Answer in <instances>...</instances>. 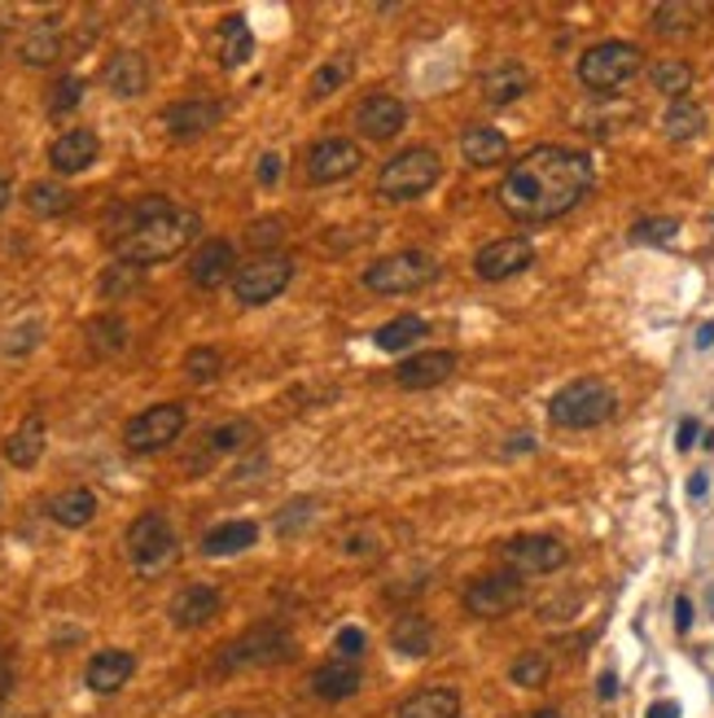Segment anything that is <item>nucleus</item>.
I'll use <instances>...</instances> for the list:
<instances>
[{"instance_id":"f257e3e1","label":"nucleus","mask_w":714,"mask_h":718,"mask_svg":"<svg viewBox=\"0 0 714 718\" xmlns=\"http://www.w3.org/2000/svg\"><path fill=\"white\" fill-rule=\"evenodd\" d=\"M596 167L583 149L566 144H535L504 171L496 202L517 223H548V219L571 216L574 207L592 193Z\"/></svg>"},{"instance_id":"f03ea898","label":"nucleus","mask_w":714,"mask_h":718,"mask_svg":"<svg viewBox=\"0 0 714 718\" xmlns=\"http://www.w3.org/2000/svg\"><path fill=\"white\" fill-rule=\"evenodd\" d=\"M198 232H202V216L189 207H171L167 198H137L110 216L115 255L119 263H132V268H153L176 259L180 250H189V241H198Z\"/></svg>"},{"instance_id":"7ed1b4c3","label":"nucleus","mask_w":714,"mask_h":718,"mask_svg":"<svg viewBox=\"0 0 714 718\" xmlns=\"http://www.w3.org/2000/svg\"><path fill=\"white\" fill-rule=\"evenodd\" d=\"M614 412H618V395L601 377H578L548 399V421L557 430H596L614 421Z\"/></svg>"},{"instance_id":"20e7f679","label":"nucleus","mask_w":714,"mask_h":718,"mask_svg":"<svg viewBox=\"0 0 714 718\" xmlns=\"http://www.w3.org/2000/svg\"><path fill=\"white\" fill-rule=\"evenodd\" d=\"M438 176H443V158L426 144H413L377 171V198L381 202H417L422 193L438 185Z\"/></svg>"},{"instance_id":"39448f33","label":"nucleus","mask_w":714,"mask_h":718,"mask_svg":"<svg viewBox=\"0 0 714 718\" xmlns=\"http://www.w3.org/2000/svg\"><path fill=\"white\" fill-rule=\"evenodd\" d=\"M644 71L641 44L632 40H601L578 58V83L592 92H614L623 83H632Z\"/></svg>"},{"instance_id":"423d86ee","label":"nucleus","mask_w":714,"mask_h":718,"mask_svg":"<svg viewBox=\"0 0 714 718\" xmlns=\"http://www.w3.org/2000/svg\"><path fill=\"white\" fill-rule=\"evenodd\" d=\"M438 277H443V263L434 255H426V250H399V255L377 259L364 272V289L395 298V293H417V289L434 286Z\"/></svg>"},{"instance_id":"0eeeda50","label":"nucleus","mask_w":714,"mask_h":718,"mask_svg":"<svg viewBox=\"0 0 714 718\" xmlns=\"http://www.w3.org/2000/svg\"><path fill=\"white\" fill-rule=\"evenodd\" d=\"M294 657V640H289V631L281 627H255V631H246V636H237L232 645L219 648V657H215V675H237V670H255V666H281Z\"/></svg>"},{"instance_id":"6e6552de","label":"nucleus","mask_w":714,"mask_h":718,"mask_svg":"<svg viewBox=\"0 0 714 718\" xmlns=\"http://www.w3.org/2000/svg\"><path fill=\"white\" fill-rule=\"evenodd\" d=\"M176 552H180V544H176V530L162 512H141L128 526V561L141 575H162L176 561Z\"/></svg>"},{"instance_id":"1a4fd4ad","label":"nucleus","mask_w":714,"mask_h":718,"mask_svg":"<svg viewBox=\"0 0 714 718\" xmlns=\"http://www.w3.org/2000/svg\"><path fill=\"white\" fill-rule=\"evenodd\" d=\"M289 281H294V259H286V255H255L250 263L237 268L232 293H237L241 307H264V302L281 298Z\"/></svg>"},{"instance_id":"9d476101","label":"nucleus","mask_w":714,"mask_h":718,"mask_svg":"<svg viewBox=\"0 0 714 718\" xmlns=\"http://www.w3.org/2000/svg\"><path fill=\"white\" fill-rule=\"evenodd\" d=\"M566 561H571V548L557 535H517L504 544V566L517 578L557 575Z\"/></svg>"},{"instance_id":"9b49d317","label":"nucleus","mask_w":714,"mask_h":718,"mask_svg":"<svg viewBox=\"0 0 714 718\" xmlns=\"http://www.w3.org/2000/svg\"><path fill=\"white\" fill-rule=\"evenodd\" d=\"M180 433H185V408H180V403H153V408H145V412H137V417L128 421L123 442H128V451L149 456V451L171 447Z\"/></svg>"},{"instance_id":"f8f14e48","label":"nucleus","mask_w":714,"mask_h":718,"mask_svg":"<svg viewBox=\"0 0 714 718\" xmlns=\"http://www.w3.org/2000/svg\"><path fill=\"white\" fill-rule=\"evenodd\" d=\"M522 600H526V587H522V578L508 575V570L474 578V582L465 587V609H469L474 618H504V614H513Z\"/></svg>"},{"instance_id":"ddd939ff","label":"nucleus","mask_w":714,"mask_h":718,"mask_svg":"<svg viewBox=\"0 0 714 718\" xmlns=\"http://www.w3.org/2000/svg\"><path fill=\"white\" fill-rule=\"evenodd\" d=\"M359 167H364V149L351 137H325V141L311 144V153H307V180L311 185L351 180Z\"/></svg>"},{"instance_id":"4468645a","label":"nucleus","mask_w":714,"mask_h":718,"mask_svg":"<svg viewBox=\"0 0 714 718\" xmlns=\"http://www.w3.org/2000/svg\"><path fill=\"white\" fill-rule=\"evenodd\" d=\"M535 263V246L526 237H500V241H487L478 255H474V272L483 281H508L517 272H526Z\"/></svg>"},{"instance_id":"2eb2a0df","label":"nucleus","mask_w":714,"mask_h":718,"mask_svg":"<svg viewBox=\"0 0 714 718\" xmlns=\"http://www.w3.org/2000/svg\"><path fill=\"white\" fill-rule=\"evenodd\" d=\"M224 119V106L215 101V97H185V101H176V106H167V114H162V123H167V132H171V141H202L207 132H215V123Z\"/></svg>"},{"instance_id":"dca6fc26","label":"nucleus","mask_w":714,"mask_h":718,"mask_svg":"<svg viewBox=\"0 0 714 718\" xmlns=\"http://www.w3.org/2000/svg\"><path fill=\"white\" fill-rule=\"evenodd\" d=\"M404 119H408V110H404V101L399 97H386V92H373V97H364L356 110V132L359 137H368V141H395L399 132H404Z\"/></svg>"},{"instance_id":"f3484780","label":"nucleus","mask_w":714,"mask_h":718,"mask_svg":"<svg viewBox=\"0 0 714 718\" xmlns=\"http://www.w3.org/2000/svg\"><path fill=\"white\" fill-rule=\"evenodd\" d=\"M237 277V246L224 241V237H211L198 246L194 263H189V281L198 289H219L224 281Z\"/></svg>"},{"instance_id":"a211bd4d","label":"nucleus","mask_w":714,"mask_h":718,"mask_svg":"<svg viewBox=\"0 0 714 718\" xmlns=\"http://www.w3.org/2000/svg\"><path fill=\"white\" fill-rule=\"evenodd\" d=\"M97 153H101V137H97L92 128H71V132H62L58 141L49 144V162H53L58 176H79V171H88V167L97 162Z\"/></svg>"},{"instance_id":"6ab92c4d","label":"nucleus","mask_w":714,"mask_h":718,"mask_svg":"<svg viewBox=\"0 0 714 718\" xmlns=\"http://www.w3.org/2000/svg\"><path fill=\"white\" fill-rule=\"evenodd\" d=\"M452 372H456V356H452V351H417V356H408L399 363L395 381H399L404 390H434V386H443Z\"/></svg>"},{"instance_id":"aec40b11","label":"nucleus","mask_w":714,"mask_h":718,"mask_svg":"<svg viewBox=\"0 0 714 718\" xmlns=\"http://www.w3.org/2000/svg\"><path fill=\"white\" fill-rule=\"evenodd\" d=\"M132 675H137V657H132V652H123V648H101V652L88 661L83 684H88L92 692L110 697V692H119Z\"/></svg>"},{"instance_id":"412c9836","label":"nucleus","mask_w":714,"mask_h":718,"mask_svg":"<svg viewBox=\"0 0 714 718\" xmlns=\"http://www.w3.org/2000/svg\"><path fill=\"white\" fill-rule=\"evenodd\" d=\"M215 614H219V591H215L211 582H189V587H180L176 600H171V622H176L180 631L207 627Z\"/></svg>"},{"instance_id":"4be33fe9","label":"nucleus","mask_w":714,"mask_h":718,"mask_svg":"<svg viewBox=\"0 0 714 718\" xmlns=\"http://www.w3.org/2000/svg\"><path fill=\"white\" fill-rule=\"evenodd\" d=\"M359 684H364V675H359V661H347V657H334V661H325L316 675H311V692L320 697V701H347V697H356Z\"/></svg>"},{"instance_id":"5701e85b","label":"nucleus","mask_w":714,"mask_h":718,"mask_svg":"<svg viewBox=\"0 0 714 718\" xmlns=\"http://www.w3.org/2000/svg\"><path fill=\"white\" fill-rule=\"evenodd\" d=\"M106 88L115 97H123V101L145 97V88H149V62H145L141 53H115L106 62Z\"/></svg>"},{"instance_id":"b1692460","label":"nucleus","mask_w":714,"mask_h":718,"mask_svg":"<svg viewBox=\"0 0 714 718\" xmlns=\"http://www.w3.org/2000/svg\"><path fill=\"white\" fill-rule=\"evenodd\" d=\"M526 88H530V71L522 62H496L483 74V97L492 106H513L517 97H526Z\"/></svg>"},{"instance_id":"393cba45","label":"nucleus","mask_w":714,"mask_h":718,"mask_svg":"<svg viewBox=\"0 0 714 718\" xmlns=\"http://www.w3.org/2000/svg\"><path fill=\"white\" fill-rule=\"evenodd\" d=\"M58 53H62V22L58 18L31 22L27 36H22V62L27 67H49V62H58Z\"/></svg>"},{"instance_id":"a878e982","label":"nucleus","mask_w":714,"mask_h":718,"mask_svg":"<svg viewBox=\"0 0 714 718\" xmlns=\"http://www.w3.org/2000/svg\"><path fill=\"white\" fill-rule=\"evenodd\" d=\"M250 58H255L250 22H246L241 13L224 18V22H219V67H224V71H237V67H246Z\"/></svg>"},{"instance_id":"bb28decb","label":"nucleus","mask_w":714,"mask_h":718,"mask_svg":"<svg viewBox=\"0 0 714 718\" xmlns=\"http://www.w3.org/2000/svg\"><path fill=\"white\" fill-rule=\"evenodd\" d=\"M44 417H27L18 430L9 433V442H4V460L13 465V469H36V460L44 456Z\"/></svg>"},{"instance_id":"cd10ccee","label":"nucleus","mask_w":714,"mask_h":718,"mask_svg":"<svg viewBox=\"0 0 714 718\" xmlns=\"http://www.w3.org/2000/svg\"><path fill=\"white\" fill-rule=\"evenodd\" d=\"M711 18V4H688V0H666L653 9V31L662 36H688Z\"/></svg>"},{"instance_id":"c85d7f7f","label":"nucleus","mask_w":714,"mask_h":718,"mask_svg":"<svg viewBox=\"0 0 714 718\" xmlns=\"http://www.w3.org/2000/svg\"><path fill=\"white\" fill-rule=\"evenodd\" d=\"M460 715V692L456 688H422L413 692L395 718H456Z\"/></svg>"},{"instance_id":"c756f323","label":"nucleus","mask_w":714,"mask_h":718,"mask_svg":"<svg viewBox=\"0 0 714 718\" xmlns=\"http://www.w3.org/2000/svg\"><path fill=\"white\" fill-rule=\"evenodd\" d=\"M460 158L469 167H496V162L508 158V137L500 128H469L460 137Z\"/></svg>"},{"instance_id":"7c9ffc66","label":"nucleus","mask_w":714,"mask_h":718,"mask_svg":"<svg viewBox=\"0 0 714 718\" xmlns=\"http://www.w3.org/2000/svg\"><path fill=\"white\" fill-rule=\"evenodd\" d=\"M255 539H259V526L255 521H224V526H215L207 530V539H202V552L207 557H237V552H246V548H255Z\"/></svg>"},{"instance_id":"2f4dec72","label":"nucleus","mask_w":714,"mask_h":718,"mask_svg":"<svg viewBox=\"0 0 714 718\" xmlns=\"http://www.w3.org/2000/svg\"><path fill=\"white\" fill-rule=\"evenodd\" d=\"M662 132L671 137V141H697L702 132H706V110L693 101V97H684V101H671L666 106V114H662Z\"/></svg>"},{"instance_id":"473e14b6","label":"nucleus","mask_w":714,"mask_h":718,"mask_svg":"<svg viewBox=\"0 0 714 718\" xmlns=\"http://www.w3.org/2000/svg\"><path fill=\"white\" fill-rule=\"evenodd\" d=\"M390 648H395L399 657H426L429 648H434V627H429V618H422V614H404V618L390 627Z\"/></svg>"},{"instance_id":"72a5a7b5","label":"nucleus","mask_w":714,"mask_h":718,"mask_svg":"<svg viewBox=\"0 0 714 718\" xmlns=\"http://www.w3.org/2000/svg\"><path fill=\"white\" fill-rule=\"evenodd\" d=\"M429 325L422 316H395L390 325H381L377 333H373V342L381 347V351H390V356H399V351H408L413 342H426Z\"/></svg>"},{"instance_id":"f704fd0d","label":"nucleus","mask_w":714,"mask_h":718,"mask_svg":"<svg viewBox=\"0 0 714 718\" xmlns=\"http://www.w3.org/2000/svg\"><path fill=\"white\" fill-rule=\"evenodd\" d=\"M49 512H53V521H58V526L79 530V526H88V521L97 517V496H92V491H83V487H71V491L53 496Z\"/></svg>"},{"instance_id":"c9c22d12","label":"nucleus","mask_w":714,"mask_h":718,"mask_svg":"<svg viewBox=\"0 0 714 718\" xmlns=\"http://www.w3.org/2000/svg\"><path fill=\"white\" fill-rule=\"evenodd\" d=\"M75 202V193L67 185H58V180H36L31 189H27V211L40 219H58L67 216Z\"/></svg>"},{"instance_id":"e433bc0d","label":"nucleus","mask_w":714,"mask_h":718,"mask_svg":"<svg viewBox=\"0 0 714 718\" xmlns=\"http://www.w3.org/2000/svg\"><path fill=\"white\" fill-rule=\"evenodd\" d=\"M653 88L662 92V97H671V101H684L688 97V88H693V67L688 62H675V58H666V62H653Z\"/></svg>"},{"instance_id":"4c0bfd02","label":"nucleus","mask_w":714,"mask_h":718,"mask_svg":"<svg viewBox=\"0 0 714 718\" xmlns=\"http://www.w3.org/2000/svg\"><path fill=\"white\" fill-rule=\"evenodd\" d=\"M88 347H92V356H119L128 347V325L119 316H97L88 325Z\"/></svg>"},{"instance_id":"58836bf2","label":"nucleus","mask_w":714,"mask_h":718,"mask_svg":"<svg viewBox=\"0 0 714 718\" xmlns=\"http://www.w3.org/2000/svg\"><path fill=\"white\" fill-rule=\"evenodd\" d=\"M250 442H255V426L250 421H228V426H215L202 447H207V456H232V451H241Z\"/></svg>"},{"instance_id":"ea45409f","label":"nucleus","mask_w":714,"mask_h":718,"mask_svg":"<svg viewBox=\"0 0 714 718\" xmlns=\"http://www.w3.org/2000/svg\"><path fill=\"white\" fill-rule=\"evenodd\" d=\"M548 675H553V661H548L544 652H522V657L508 666V679H513L517 688H544Z\"/></svg>"},{"instance_id":"a19ab883","label":"nucleus","mask_w":714,"mask_h":718,"mask_svg":"<svg viewBox=\"0 0 714 718\" xmlns=\"http://www.w3.org/2000/svg\"><path fill=\"white\" fill-rule=\"evenodd\" d=\"M219 372H224V356H219L215 347H194V351L185 356V377H189L194 386H211Z\"/></svg>"},{"instance_id":"79ce46f5","label":"nucleus","mask_w":714,"mask_h":718,"mask_svg":"<svg viewBox=\"0 0 714 718\" xmlns=\"http://www.w3.org/2000/svg\"><path fill=\"white\" fill-rule=\"evenodd\" d=\"M137 289H141V268H132V263H110L101 272V298H128Z\"/></svg>"},{"instance_id":"37998d69","label":"nucleus","mask_w":714,"mask_h":718,"mask_svg":"<svg viewBox=\"0 0 714 718\" xmlns=\"http://www.w3.org/2000/svg\"><path fill=\"white\" fill-rule=\"evenodd\" d=\"M351 79V62L347 58H334V62H325L316 79H311V101H320V97H329V92H338L343 83Z\"/></svg>"},{"instance_id":"c03bdc74","label":"nucleus","mask_w":714,"mask_h":718,"mask_svg":"<svg viewBox=\"0 0 714 718\" xmlns=\"http://www.w3.org/2000/svg\"><path fill=\"white\" fill-rule=\"evenodd\" d=\"M79 101H83V79L79 74H62L49 88V114H71Z\"/></svg>"},{"instance_id":"a18cd8bd","label":"nucleus","mask_w":714,"mask_h":718,"mask_svg":"<svg viewBox=\"0 0 714 718\" xmlns=\"http://www.w3.org/2000/svg\"><path fill=\"white\" fill-rule=\"evenodd\" d=\"M675 232H680V219H671V216L641 219V223L632 228V237H636V241H644V246H666Z\"/></svg>"},{"instance_id":"49530a36","label":"nucleus","mask_w":714,"mask_h":718,"mask_svg":"<svg viewBox=\"0 0 714 718\" xmlns=\"http://www.w3.org/2000/svg\"><path fill=\"white\" fill-rule=\"evenodd\" d=\"M307 512H311V500L286 503V508L277 512V530H281V535H294L298 526H307Z\"/></svg>"},{"instance_id":"de8ad7c7","label":"nucleus","mask_w":714,"mask_h":718,"mask_svg":"<svg viewBox=\"0 0 714 718\" xmlns=\"http://www.w3.org/2000/svg\"><path fill=\"white\" fill-rule=\"evenodd\" d=\"M246 237H250V246H255L259 255H268V246H277V241H281V219H268V223H255V228H250Z\"/></svg>"},{"instance_id":"09e8293b","label":"nucleus","mask_w":714,"mask_h":718,"mask_svg":"<svg viewBox=\"0 0 714 718\" xmlns=\"http://www.w3.org/2000/svg\"><path fill=\"white\" fill-rule=\"evenodd\" d=\"M359 652H364V631H356V627H347V631H338V657H347V661H356Z\"/></svg>"},{"instance_id":"8fccbe9b","label":"nucleus","mask_w":714,"mask_h":718,"mask_svg":"<svg viewBox=\"0 0 714 718\" xmlns=\"http://www.w3.org/2000/svg\"><path fill=\"white\" fill-rule=\"evenodd\" d=\"M281 180V158L277 153H264L259 158V185H277Z\"/></svg>"},{"instance_id":"3c124183","label":"nucleus","mask_w":714,"mask_h":718,"mask_svg":"<svg viewBox=\"0 0 714 718\" xmlns=\"http://www.w3.org/2000/svg\"><path fill=\"white\" fill-rule=\"evenodd\" d=\"M675 627H680V636H688V627H693V600L688 596L675 600Z\"/></svg>"},{"instance_id":"603ef678","label":"nucleus","mask_w":714,"mask_h":718,"mask_svg":"<svg viewBox=\"0 0 714 718\" xmlns=\"http://www.w3.org/2000/svg\"><path fill=\"white\" fill-rule=\"evenodd\" d=\"M697 433H702V426H697L693 417H688V421H680V433H675V447H680V451H688V447L697 442Z\"/></svg>"},{"instance_id":"864d4df0","label":"nucleus","mask_w":714,"mask_h":718,"mask_svg":"<svg viewBox=\"0 0 714 718\" xmlns=\"http://www.w3.org/2000/svg\"><path fill=\"white\" fill-rule=\"evenodd\" d=\"M644 718H680V706H675V701H653Z\"/></svg>"},{"instance_id":"5fc2aeb1","label":"nucleus","mask_w":714,"mask_h":718,"mask_svg":"<svg viewBox=\"0 0 714 718\" xmlns=\"http://www.w3.org/2000/svg\"><path fill=\"white\" fill-rule=\"evenodd\" d=\"M706 491H711V478H706V473H693V478H688V496H693V500H702Z\"/></svg>"},{"instance_id":"6e6d98bb","label":"nucleus","mask_w":714,"mask_h":718,"mask_svg":"<svg viewBox=\"0 0 714 718\" xmlns=\"http://www.w3.org/2000/svg\"><path fill=\"white\" fill-rule=\"evenodd\" d=\"M614 688H618V679H614V670H605V675H601V697H605V701H614V697H618Z\"/></svg>"},{"instance_id":"4d7b16f0","label":"nucleus","mask_w":714,"mask_h":718,"mask_svg":"<svg viewBox=\"0 0 714 718\" xmlns=\"http://www.w3.org/2000/svg\"><path fill=\"white\" fill-rule=\"evenodd\" d=\"M9 688H13V675H9V666L0 661V706H4V697H9Z\"/></svg>"},{"instance_id":"13d9d810","label":"nucleus","mask_w":714,"mask_h":718,"mask_svg":"<svg viewBox=\"0 0 714 718\" xmlns=\"http://www.w3.org/2000/svg\"><path fill=\"white\" fill-rule=\"evenodd\" d=\"M711 338H714V325H702L697 329V347H711Z\"/></svg>"},{"instance_id":"bf43d9fd","label":"nucleus","mask_w":714,"mask_h":718,"mask_svg":"<svg viewBox=\"0 0 714 718\" xmlns=\"http://www.w3.org/2000/svg\"><path fill=\"white\" fill-rule=\"evenodd\" d=\"M9 198H13V189H9V180H4V176H0V211H4V207H9Z\"/></svg>"},{"instance_id":"052dcab7","label":"nucleus","mask_w":714,"mask_h":718,"mask_svg":"<svg viewBox=\"0 0 714 718\" xmlns=\"http://www.w3.org/2000/svg\"><path fill=\"white\" fill-rule=\"evenodd\" d=\"M526 718H566L562 710H535V715H526Z\"/></svg>"},{"instance_id":"680f3d73","label":"nucleus","mask_w":714,"mask_h":718,"mask_svg":"<svg viewBox=\"0 0 714 718\" xmlns=\"http://www.w3.org/2000/svg\"><path fill=\"white\" fill-rule=\"evenodd\" d=\"M0 53H4V27H0Z\"/></svg>"}]
</instances>
